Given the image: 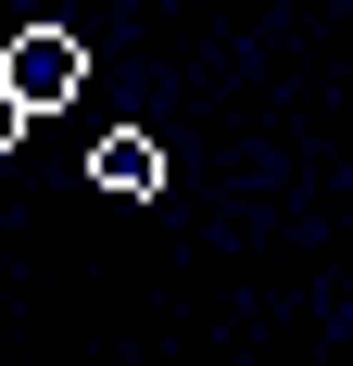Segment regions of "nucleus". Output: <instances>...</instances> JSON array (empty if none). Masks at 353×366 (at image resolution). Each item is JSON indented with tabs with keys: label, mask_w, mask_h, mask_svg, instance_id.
<instances>
[{
	"label": "nucleus",
	"mask_w": 353,
	"mask_h": 366,
	"mask_svg": "<svg viewBox=\"0 0 353 366\" xmlns=\"http://www.w3.org/2000/svg\"><path fill=\"white\" fill-rule=\"evenodd\" d=\"M76 76H89V51H76V26H13V51H0V89L26 114H64Z\"/></svg>",
	"instance_id": "obj_1"
},
{
	"label": "nucleus",
	"mask_w": 353,
	"mask_h": 366,
	"mask_svg": "<svg viewBox=\"0 0 353 366\" xmlns=\"http://www.w3.org/2000/svg\"><path fill=\"white\" fill-rule=\"evenodd\" d=\"M89 177H101V189H114V202H151V189H164V152H151V139H139V127H114V139H101V152H89Z\"/></svg>",
	"instance_id": "obj_2"
},
{
	"label": "nucleus",
	"mask_w": 353,
	"mask_h": 366,
	"mask_svg": "<svg viewBox=\"0 0 353 366\" xmlns=\"http://www.w3.org/2000/svg\"><path fill=\"white\" fill-rule=\"evenodd\" d=\"M13 139H26V102H13V89H0V152H13Z\"/></svg>",
	"instance_id": "obj_3"
}]
</instances>
